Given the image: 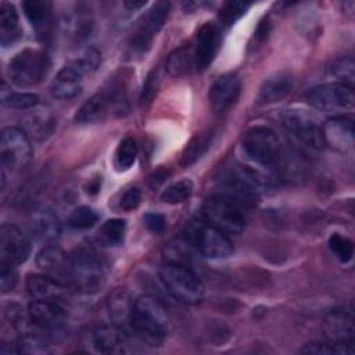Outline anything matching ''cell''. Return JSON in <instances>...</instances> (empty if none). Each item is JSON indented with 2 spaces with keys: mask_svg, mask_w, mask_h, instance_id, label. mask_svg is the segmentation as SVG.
I'll return each instance as SVG.
<instances>
[{
  "mask_svg": "<svg viewBox=\"0 0 355 355\" xmlns=\"http://www.w3.org/2000/svg\"><path fill=\"white\" fill-rule=\"evenodd\" d=\"M169 333V319L164 305L151 295L133 300L130 334L147 345H161Z\"/></svg>",
  "mask_w": 355,
  "mask_h": 355,
  "instance_id": "6da1fadb",
  "label": "cell"
},
{
  "mask_svg": "<svg viewBox=\"0 0 355 355\" xmlns=\"http://www.w3.org/2000/svg\"><path fill=\"white\" fill-rule=\"evenodd\" d=\"M216 186L220 191L218 196L243 207L254 205L259 201L262 180L254 171L230 164L220 168L216 176Z\"/></svg>",
  "mask_w": 355,
  "mask_h": 355,
  "instance_id": "7a4b0ae2",
  "label": "cell"
},
{
  "mask_svg": "<svg viewBox=\"0 0 355 355\" xmlns=\"http://www.w3.org/2000/svg\"><path fill=\"white\" fill-rule=\"evenodd\" d=\"M126 104L125 83L112 79L85 101L75 114L78 123H94L104 119L110 112H122Z\"/></svg>",
  "mask_w": 355,
  "mask_h": 355,
  "instance_id": "3957f363",
  "label": "cell"
},
{
  "mask_svg": "<svg viewBox=\"0 0 355 355\" xmlns=\"http://www.w3.org/2000/svg\"><path fill=\"white\" fill-rule=\"evenodd\" d=\"M105 270L100 259L87 250H78L69 259L68 284L85 294H94L104 287Z\"/></svg>",
  "mask_w": 355,
  "mask_h": 355,
  "instance_id": "277c9868",
  "label": "cell"
},
{
  "mask_svg": "<svg viewBox=\"0 0 355 355\" xmlns=\"http://www.w3.org/2000/svg\"><path fill=\"white\" fill-rule=\"evenodd\" d=\"M50 68L49 55L37 49H24L8 62L10 80L22 87L35 86L44 79Z\"/></svg>",
  "mask_w": 355,
  "mask_h": 355,
  "instance_id": "5b68a950",
  "label": "cell"
},
{
  "mask_svg": "<svg viewBox=\"0 0 355 355\" xmlns=\"http://www.w3.org/2000/svg\"><path fill=\"white\" fill-rule=\"evenodd\" d=\"M159 279L169 294L180 302L191 305L200 302L204 297V286L200 277L183 265H165L159 270Z\"/></svg>",
  "mask_w": 355,
  "mask_h": 355,
  "instance_id": "8992f818",
  "label": "cell"
},
{
  "mask_svg": "<svg viewBox=\"0 0 355 355\" xmlns=\"http://www.w3.org/2000/svg\"><path fill=\"white\" fill-rule=\"evenodd\" d=\"M201 219L226 234H239L245 227V216L241 212V207L220 196L211 197L204 202Z\"/></svg>",
  "mask_w": 355,
  "mask_h": 355,
  "instance_id": "52a82bcc",
  "label": "cell"
},
{
  "mask_svg": "<svg viewBox=\"0 0 355 355\" xmlns=\"http://www.w3.org/2000/svg\"><path fill=\"white\" fill-rule=\"evenodd\" d=\"M244 155L254 164L269 166L280 155V144L276 133L266 126H254L248 129L241 140Z\"/></svg>",
  "mask_w": 355,
  "mask_h": 355,
  "instance_id": "ba28073f",
  "label": "cell"
},
{
  "mask_svg": "<svg viewBox=\"0 0 355 355\" xmlns=\"http://www.w3.org/2000/svg\"><path fill=\"white\" fill-rule=\"evenodd\" d=\"M282 125L302 146L311 150H322L324 147L322 125L312 114L304 110H287L282 115Z\"/></svg>",
  "mask_w": 355,
  "mask_h": 355,
  "instance_id": "9c48e42d",
  "label": "cell"
},
{
  "mask_svg": "<svg viewBox=\"0 0 355 355\" xmlns=\"http://www.w3.org/2000/svg\"><path fill=\"white\" fill-rule=\"evenodd\" d=\"M189 236L198 252L207 258L222 259L233 254V244L227 234L205 223L202 219L191 220L189 225Z\"/></svg>",
  "mask_w": 355,
  "mask_h": 355,
  "instance_id": "30bf717a",
  "label": "cell"
},
{
  "mask_svg": "<svg viewBox=\"0 0 355 355\" xmlns=\"http://www.w3.org/2000/svg\"><path fill=\"white\" fill-rule=\"evenodd\" d=\"M309 104L323 112L351 111L355 104L352 86L343 82H333L315 86L306 94Z\"/></svg>",
  "mask_w": 355,
  "mask_h": 355,
  "instance_id": "8fae6325",
  "label": "cell"
},
{
  "mask_svg": "<svg viewBox=\"0 0 355 355\" xmlns=\"http://www.w3.org/2000/svg\"><path fill=\"white\" fill-rule=\"evenodd\" d=\"M32 155V144L24 129L11 126L1 133L0 157L1 171H15L28 164Z\"/></svg>",
  "mask_w": 355,
  "mask_h": 355,
  "instance_id": "7c38bea8",
  "label": "cell"
},
{
  "mask_svg": "<svg viewBox=\"0 0 355 355\" xmlns=\"http://www.w3.org/2000/svg\"><path fill=\"white\" fill-rule=\"evenodd\" d=\"M31 241L15 225L4 223L0 227V263L17 266L28 259Z\"/></svg>",
  "mask_w": 355,
  "mask_h": 355,
  "instance_id": "4fadbf2b",
  "label": "cell"
},
{
  "mask_svg": "<svg viewBox=\"0 0 355 355\" xmlns=\"http://www.w3.org/2000/svg\"><path fill=\"white\" fill-rule=\"evenodd\" d=\"M169 3H157L140 21L130 37V46L136 51H146L159 29L164 26L169 12Z\"/></svg>",
  "mask_w": 355,
  "mask_h": 355,
  "instance_id": "5bb4252c",
  "label": "cell"
},
{
  "mask_svg": "<svg viewBox=\"0 0 355 355\" xmlns=\"http://www.w3.org/2000/svg\"><path fill=\"white\" fill-rule=\"evenodd\" d=\"M241 83L236 73H226L219 76L209 87L208 100L215 114L227 111L240 94Z\"/></svg>",
  "mask_w": 355,
  "mask_h": 355,
  "instance_id": "9a60e30c",
  "label": "cell"
},
{
  "mask_svg": "<svg viewBox=\"0 0 355 355\" xmlns=\"http://www.w3.org/2000/svg\"><path fill=\"white\" fill-rule=\"evenodd\" d=\"M28 315L35 324L51 333L61 330L67 323V313L55 301L33 300L28 305Z\"/></svg>",
  "mask_w": 355,
  "mask_h": 355,
  "instance_id": "2e32d148",
  "label": "cell"
},
{
  "mask_svg": "<svg viewBox=\"0 0 355 355\" xmlns=\"http://www.w3.org/2000/svg\"><path fill=\"white\" fill-rule=\"evenodd\" d=\"M220 42V33L215 24L205 22L197 32L194 43V65L198 71L207 69L214 61Z\"/></svg>",
  "mask_w": 355,
  "mask_h": 355,
  "instance_id": "e0dca14e",
  "label": "cell"
},
{
  "mask_svg": "<svg viewBox=\"0 0 355 355\" xmlns=\"http://www.w3.org/2000/svg\"><path fill=\"white\" fill-rule=\"evenodd\" d=\"M322 330L326 340L337 344L354 343V316L351 312L334 309L324 315L322 320Z\"/></svg>",
  "mask_w": 355,
  "mask_h": 355,
  "instance_id": "ac0fdd59",
  "label": "cell"
},
{
  "mask_svg": "<svg viewBox=\"0 0 355 355\" xmlns=\"http://www.w3.org/2000/svg\"><path fill=\"white\" fill-rule=\"evenodd\" d=\"M90 344L100 354H122L128 351V334L112 324H101L89 334Z\"/></svg>",
  "mask_w": 355,
  "mask_h": 355,
  "instance_id": "d6986e66",
  "label": "cell"
},
{
  "mask_svg": "<svg viewBox=\"0 0 355 355\" xmlns=\"http://www.w3.org/2000/svg\"><path fill=\"white\" fill-rule=\"evenodd\" d=\"M69 259L71 257H68L61 247L46 245L39 251L36 257V263L44 275L64 284H68Z\"/></svg>",
  "mask_w": 355,
  "mask_h": 355,
  "instance_id": "ffe728a7",
  "label": "cell"
},
{
  "mask_svg": "<svg viewBox=\"0 0 355 355\" xmlns=\"http://www.w3.org/2000/svg\"><path fill=\"white\" fill-rule=\"evenodd\" d=\"M324 144L348 153L354 147V122L345 116H334L322 126Z\"/></svg>",
  "mask_w": 355,
  "mask_h": 355,
  "instance_id": "44dd1931",
  "label": "cell"
},
{
  "mask_svg": "<svg viewBox=\"0 0 355 355\" xmlns=\"http://www.w3.org/2000/svg\"><path fill=\"white\" fill-rule=\"evenodd\" d=\"M82 76L83 73L72 62L69 65H65L51 80V96L58 100L73 98L82 89Z\"/></svg>",
  "mask_w": 355,
  "mask_h": 355,
  "instance_id": "7402d4cb",
  "label": "cell"
},
{
  "mask_svg": "<svg viewBox=\"0 0 355 355\" xmlns=\"http://www.w3.org/2000/svg\"><path fill=\"white\" fill-rule=\"evenodd\" d=\"M26 290L33 300H46L55 301L64 298L67 293V284L42 273V275H29L25 282Z\"/></svg>",
  "mask_w": 355,
  "mask_h": 355,
  "instance_id": "603a6c76",
  "label": "cell"
},
{
  "mask_svg": "<svg viewBox=\"0 0 355 355\" xmlns=\"http://www.w3.org/2000/svg\"><path fill=\"white\" fill-rule=\"evenodd\" d=\"M107 308L112 323L128 336L130 334V316L133 300L123 288H116L107 301Z\"/></svg>",
  "mask_w": 355,
  "mask_h": 355,
  "instance_id": "cb8c5ba5",
  "label": "cell"
},
{
  "mask_svg": "<svg viewBox=\"0 0 355 355\" xmlns=\"http://www.w3.org/2000/svg\"><path fill=\"white\" fill-rule=\"evenodd\" d=\"M29 229L36 239L42 241H54L61 233V223L51 209L42 208L32 214Z\"/></svg>",
  "mask_w": 355,
  "mask_h": 355,
  "instance_id": "d4e9b609",
  "label": "cell"
},
{
  "mask_svg": "<svg viewBox=\"0 0 355 355\" xmlns=\"http://www.w3.org/2000/svg\"><path fill=\"white\" fill-rule=\"evenodd\" d=\"M22 125L24 132L29 139L43 140L54 130L55 119L47 108L35 107L29 114L25 115Z\"/></svg>",
  "mask_w": 355,
  "mask_h": 355,
  "instance_id": "484cf974",
  "label": "cell"
},
{
  "mask_svg": "<svg viewBox=\"0 0 355 355\" xmlns=\"http://www.w3.org/2000/svg\"><path fill=\"white\" fill-rule=\"evenodd\" d=\"M24 12L32 28L39 36H46L51 25V3L49 1H24Z\"/></svg>",
  "mask_w": 355,
  "mask_h": 355,
  "instance_id": "4316f807",
  "label": "cell"
},
{
  "mask_svg": "<svg viewBox=\"0 0 355 355\" xmlns=\"http://www.w3.org/2000/svg\"><path fill=\"white\" fill-rule=\"evenodd\" d=\"M291 90L293 78L288 73H276L262 83L259 89V98L265 103L280 101L287 97Z\"/></svg>",
  "mask_w": 355,
  "mask_h": 355,
  "instance_id": "83f0119b",
  "label": "cell"
},
{
  "mask_svg": "<svg viewBox=\"0 0 355 355\" xmlns=\"http://www.w3.org/2000/svg\"><path fill=\"white\" fill-rule=\"evenodd\" d=\"M18 12L10 3H3L0 7V42L3 46H8L19 36Z\"/></svg>",
  "mask_w": 355,
  "mask_h": 355,
  "instance_id": "f1b7e54d",
  "label": "cell"
},
{
  "mask_svg": "<svg viewBox=\"0 0 355 355\" xmlns=\"http://www.w3.org/2000/svg\"><path fill=\"white\" fill-rule=\"evenodd\" d=\"M126 234V222L123 219H108L98 229V240L103 245L116 247L121 245Z\"/></svg>",
  "mask_w": 355,
  "mask_h": 355,
  "instance_id": "f546056e",
  "label": "cell"
},
{
  "mask_svg": "<svg viewBox=\"0 0 355 355\" xmlns=\"http://www.w3.org/2000/svg\"><path fill=\"white\" fill-rule=\"evenodd\" d=\"M211 140H212V132H202V133H198L196 137H193V140L186 146L182 154L180 164L186 168L193 162H196L207 151V148L211 144Z\"/></svg>",
  "mask_w": 355,
  "mask_h": 355,
  "instance_id": "4dcf8cb0",
  "label": "cell"
},
{
  "mask_svg": "<svg viewBox=\"0 0 355 355\" xmlns=\"http://www.w3.org/2000/svg\"><path fill=\"white\" fill-rule=\"evenodd\" d=\"M1 103L8 108L29 110L37 105L39 96L33 93H25V92H11V90H7L6 85H3Z\"/></svg>",
  "mask_w": 355,
  "mask_h": 355,
  "instance_id": "1f68e13d",
  "label": "cell"
},
{
  "mask_svg": "<svg viewBox=\"0 0 355 355\" xmlns=\"http://www.w3.org/2000/svg\"><path fill=\"white\" fill-rule=\"evenodd\" d=\"M137 157V146L132 137H125L116 147L114 155V165L116 171L123 172L133 166Z\"/></svg>",
  "mask_w": 355,
  "mask_h": 355,
  "instance_id": "d6a6232c",
  "label": "cell"
},
{
  "mask_svg": "<svg viewBox=\"0 0 355 355\" xmlns=\"http://www.w3.org/2000/svg\"><path fill=\"white\" fill-rule=\"evenodd\" d=\"M191 58L194 61L193 51L189 47H179L169 54L166 60V71L172 76H180L190 69Z\"/></svg>",
  "mask_w": 355,
  "mask_h": 355,
  "instance_id": "836d02e7",
  "label": "cell"
},
{
  "mask_svg": "<svg viewBox=\"0 0 355 355\" xmlns=\"http://www.w3.org/2000/svg\"><path fill=\"white\" fill-rule=\"evenodd\" d=\"M194 184L190 179H183L169 184L161 193V201L166 204H180L186 201L193 193Z\"/></svg>",
  "mask_w": 355,
  "mask_h": 355,
  "instance_id": "e575fe53",
  "label": "cell"
},
{
  "mask_svg": "<svg viewBox=\"0 0 355 355\" xmlns=\"http://www.w3.org/2000/svg\"><path fill=\"white\" fill-rule=\"evenodd\" d=\"M65 28L68 29L69 35L73 37V40H83L86 39L93 28V19L89 14H83L78 11V14H72L65 21Z\"/></svg>",
  "mask_w": 355,
  "mask_h": 355,
  "instance_id": "d590c367",
  "label": "cell"
},
{
  "mask_svg": "<svg viewBox=\"0 0 355 355\" xmlns=\"http://www.w3.org/2000/svg\"><path fill=\"white\" fill-rule=\"evenodd\" d=\"M302 354H322V355H347V354H352L354 348L352 345L348 344H337V343H331L329 340L326 341H315V343H309L306 344L302 349Z\"/></svg>",
  "mask_w": 355,
  "mask_h": 355,
  "instance_id": "8d00e7d4",
  "label": "cell"
},
{
  "mask_svg": "<svg viewBox=\"0 0 355 355\" xmlns=\"http://www.w3.org/2000/svg\"><path fill=\"white\" fill-rule=\"evenodd\" d=\"M97 219L98 215L93 208L82 205L72 211L68 218V225L73 230H87L96 225Z\"/></svg>",
  "mask_w": 355,
  "mask_h": 355,
  "instance_id": "74e56055",
  "label": "cell"
},
{
  "mask_svg": "<svg viewBox=\"0 0 355 355\" xmlns=\"http://www.w3.org/2000/svg\"><path fill=\"white\" fill-rule=\"evenodd\" d=\"M329 247L331 250V252L341 261V262H348L351 261L352 255H354V244L352 241L345 237L341 236L338 233H334L330 236L329 239Z\"/></svg>",
  "mask_w": 355,
  "mask_h": 355,
  "instance_id": "f35d334b",
  "label": "cell"
},
{
  "mask_svg": "<svg viewBox=\"0 0 355 355\" xmlns=\"http://www.w3.org/2000/svg\"><path fill=\"white\" fill-rule=\"evenodd\" d=\"M248 7H250V4L243 3V1L225 3L219 11V19H220L222 25L229 26V25L234 24L248 10Z\"/></svg>",
  "mask_w": 355,
  "mask_h": 355,
  "instance_id": "ab89813d",
  "label": "cell"
},
{
  "mask_svg": "<svg viewBox=\"0 0 355 355\" xmlns=\"http://www.w3.org/2000/svg\"><path fill=\"white\" fill-rule=\"evenodd\" d=\"M100 60H101L100 51L96 47H87L80 53V55L75 61H72V64L82 73H87V72H93L98 68Z\"/></svg>",
  "mask_w": 355,
  "mask_h": 355,
  "instance_id": "60d3db41",
  "label": "cell"
},
{
  "mask_svg": "<svg viewBox=\"0 0 355 355\" xmlns=\"http://www.w3.org/2000/svg\"><path fill=\"white\" fill-rule=\"evenodd\" d=\"M331 73L338 78V82L352 86L354 83V60L351 57L340 58L331 65Z\"/></svg>",
  "mask_w": 355,
  "mask_h": 355,
  "instance_id": "b9f144b4",
  "label": "cell"
},
{
  "mask_svg": "<svg viewBox=\"0 0 355 355\" xmlns=\"http://www.w3.org/2000/svg\"><path fill=\"white\" fill-rule=\"evenodd\" d=\"M17 284V273L15 266L0 263V287L1 293L11 291Z\"/></svg>",
  "mask_w": 355,
  "mask_h": 355,
  "instance_id": "7bdbcfd3",
  "label": "cell"
},
{
  "mask_svg": "<svg viewBox=\"0 0 355 355\" xmlns=\"http://www.w3.org/2000/svg\"><path fill=\"white\" fill-rule=\"evenodd\" d=\"M140 200H141V191L139 187L133 186V187H129L128 190H125V193L121 197L119 207L125 211H132L139 207Z\"/></svg>",
  "mask_w": 355,
  "mask_h": 355,
  "instance_id": "ee69618b",
  "label": "cell"
},
{
  "mask_svg": "<svg viewBox=\"0 0 355 355\" xmlns=\"http://www.w3.org/2000/svg\"><path fill=\"white\" fill-rule=\"evenodd\" d=\"M158 83H159V75H158V71L154 69L153 72H150V75L147 76V79L143 85L141 94H140L141 103H147L154 97V94L157 92V87H158Z\"/></svg>",
  "mask_w": 355,
  "mask_h": 355,
  "instance_id": "f6af8a7d",
  "label": "cell"
},
{
  "mask_svg": "<svg viewBox=\"0 0 355 355\" xmlns=\"http://www.w3.org/2000/svg\"><path fill=\"white\" fill-rule=\"evenodd\" d=\"M143 219H144L147 229L153 233H162L166 226L165 216L158 212H147Z\"/></svg>",
  "mask_w": 355,
  "mask_h": 355,
  "instance_id": "bcb514c9",
  "label": "cell"
},
{
  "mask_svg": "<svg viewBox=\"0 0 355 355\" xmlns=\"http://www.w3.org/2000/svg\"><path fill=\"white\" fill-rule=\"evenodd\" d=\"M166 175H168V172H166L165 169H158V171H155V172L151 175V178H150V183H151V186H153V187H155V186L161 184V183L165 180Z\"/></svg>",
  "mask_w": 355,
  "mask_h": 355,
  "instance_id": "7dc6e473",
  "label": "cell"
},
{
  "mask_svg": "<svg viewBox=\"0 0 355 355\" xmlns=\"http://www.w3.org/2000/svg\"><path fill=\"white\" fill-rule=\"evenodd\" d=\"M268 33H269V22L263 21L262 24H259L258 29L255 31V37L258 42H263L268 37Z\"/></svg>",
  "mask_w": 355,
  "mask_h": 355,
  "instance_id": "c3c4849f",
  "label": "cell"
},
{
  "mask_svg": "<svg viewBox=\"0 0 355 355\" xmlns=\"http://www.w3.org/2000/svg\"><path fill=\"white\" fill-rule=\"evenodd\" d=\"M146 4V1H125V6L130 10H135V8H140Z\"/></svg>",
  "mask_w": 355,
  "mask_h": 355,
  "instance_id": "681fc988",
  "label": "cell"
}]
</instances>
